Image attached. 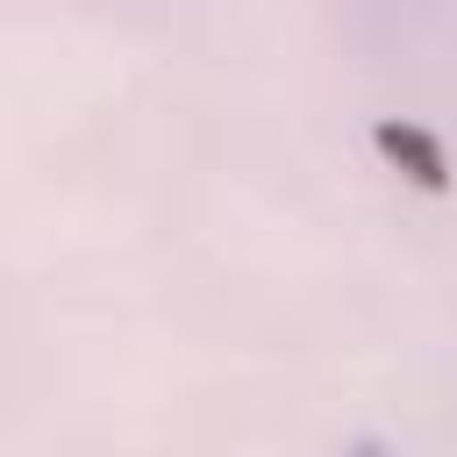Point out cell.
<instances>
[{"label":"cell","mask_w":457,"mask_h":457,"mask_svg":"<svg viewBox=\"0 0 457 457\" xmlns=\"http://www.w3.org/2000/svg\"><path fill=\"white\" fill-rule=\"evenodd\" d=\"M336 457H393V450H386L378 436H357V443H350V450H336Z\"/></svg>","instance_id":"1"}]
</instances>
